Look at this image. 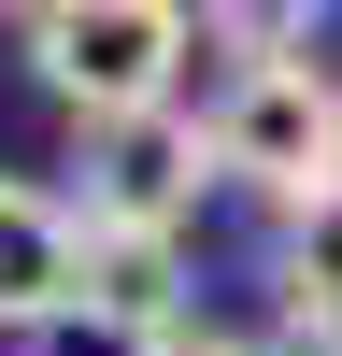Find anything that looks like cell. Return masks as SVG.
Segmentation results:
<instances>
[{"label": "cell", "instance_id": "ba28073f", "mask_svg": "<svg viewBox=\"0 0 342 356\" xmlns=\"http://www.w3.org/2000/svg\"><path fill=\"white\" fill-rule=\"evenodd\" d=\"M157 342H171V328H142V314L86 300V285H72V300L43 314V328H28V356H157Z\"/></svg>", "mask_w": 342, "mask_h": 356}, {"label": "cell", "instance_id": "5b68a950", "mask_svg": "<svg viewBox=\"0 0 342 356\" xmlns=\"http://www.w3.org/2000/svg\"><path fill=\"white\" fill-rule=\"evenodd\" d=\"M271 300H285V342H342V186L271 214Z\"/></svg>", "mask_w": 342, "mask_h": 356}, {"label": "cell", "instance_id": "52a82bcc", "mask_svg": "<svg viewBox=\"0 0 342 356\" xmlns=\"http://www.w3.org/2000/svg\"><path fill=\"white\" fill-rule=\"evenodd\" d=\"M200 29H214L228 57H314L328 0H200Z\"/></svg>", "mask_w": 342, "mask_h": 356}, {"label": "cell", "instance_id": "30bf717a", "mask_svg": "<svg viewBox=\"0 0 342 356\" xmlns=\"http://www.w3.org/2000/svg\"><path fill=\"white\" fill-rule=\"evenodd\" d=\"M300 356H342V342H300Z\"/></svg>", "mask_w": 342, "mask_h": 356}, {"label": "cell", "instance_id": "9c48e42d", "mask_svg": "<svg viewBox=\"0 0 342 356\" xmlns=\"http://www.w3.org/2000/svg\"><path fill=\"white\" fill-rule=\"evenodd\" d=\"M157 356H256V342H214V328H171Z\"/></svg>", "mask_w": 342, "mask_h": 356}, {"label": "cell", "instance_id": "8fae6325", "mask_svg": "<svg viewBox=\"0 0 342 356\" xmlns=\"http://www.w3.org/2000/svg\"><path fill=\"white\" fill-rule=\"evenodd\" d=\"M15 15H28V0H15Z\"/></svg>", "mask_w": 342, "mask_h": 356}, {"label": "cell", "instance_id": "277c9868", "mask_svg": "<svg viewBox=\"0 0 342 356\" xmlns=\"http://www.w3.org/2000/svg\"><path fill=\"white\" fill-rule=\"evenodd\" d=\"M72 285H86V214L28 171H0V342H28Z\"/></svg>", "mask_w": 342, "mask_h": 356}, {"label": "cell", "instance_id": "6da1fadb", "mask_svg": "<svg viewBox=\"0 0 342 356\" xmlns=\"http://www.w3.org/2000/svg\"><path fill=\"white\" fill-rule=\"evenodd\" d=\"M15 57H28V86H43L72 129H114V114L186 100L200 15H186V0H28Z\"/></svg>", "mask_w": 342, "mask_h": 356}, {"label": "cell", "instance_id": "3957f363", "mask_svg": "<svg viewBox=\"0 0 342 356\" xmlns=\"http://www.w3.org/2000/svg\"><path fill=\"white\" fill-rule=\"evenodd\" d=\"M214 186H228V171H214V114L157 100V114L86 129V186H72V214H86V228H171V243H186Z\"/></svg>", "mask_w": 342, "mask_h": 356}, {"label": "cell", "instance_id": "8992f818", "mask_svg": "<svg viewBox=\"0 0 342 356\" xmlns=\"http://www.w3.org/2000/svg\"><path fill=\"white\" fill-rule=\"evenodd\" d=\"M86 300L142 314V328H186V243L171 228H86Z\"/></svg>", "mask_w": 342, "mask_h": 356}, {"label": "cell", "instance_id": "7a4b0ae2", "mask_svg": "<svg viewBox=\"0 0 342 356\" xmlns=\"http://www.w3.org/2000/svg\"><path fill=\"white\" fill-rule=\"evenodd\" d=\"M214 171L256 186L271 214H300L314 186H342V86L314 57H228V86H214Z\"/></svg>", "mask_w": 342, "mask_h": 356}]
</instances>
